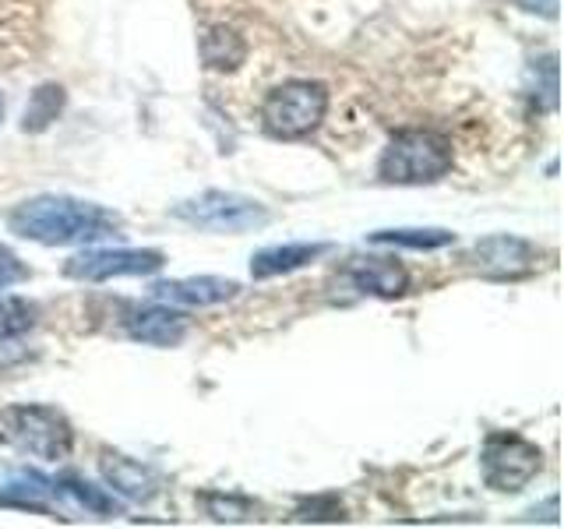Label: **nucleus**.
<instances>
[{
  "label": "nucleus",
  "instance_id": "obj_8",
  "mask_svg": "<svg viewBox=\"0 0 564 529\" xmlns=\"http://www.w3.org/2000/svg\"><path fill=\"white\" fill-rule=\"evenodd\" d=\"M237 282L234 279H219V276H191V279H173V282H155L152 296L159 304H173V307H216L226 300L237 296Z\"/></svg>",
  "mask_w": 564,
  "mask_h": 529
},
{
  "label": "nucleus",
  "instance_id": "obj_10",
  "mask_svg": "<svg viewBox=\"0 0 564 529\" xmlns=\"http://www.w3.org/2000/svg\"><path fill=\"white\" fill-rule=\"evenodd\" d=\"M128 335L134 343H145V346H181L184 335H187V317L181 311L166 307H141L134 311L128 322H123Z\"/></svg>",
  "mask_w": 564,
  "mask_h": 529
},
{
  "label": "nucleus",
  "instance_id": "obj_18",
  "mask_svg": "<svg viewBox=\"0 0 564 529\" xmlns=\"http://www.w3.org/2000/svg\"><path fill=\"white\" fill-rule=\"evenodd\" d=\"M35 325V307L22 296H0V346L22 339Z\"/></svg>",
  "mask_w": 564,
  "mask_h": 529
},
{
  "label": "nucleus",
  "instance_id": "obj_2",
  "mask_svg": "<svg viewBox=\"0 0 564 529\" xmlns=\"http://www.w3.org/2000/svg\"><path fill=\"white\" fill-rule=\"evenodd\" d=\"M452 170V141L437 131H399L381 152L378 176L388 184H434Z\"/></svg>",
  "mask_w": 564,
  "mask_h": 529
},
{
  "label": "nucleus",
  "instance_id": "obj_6",
  "mask_svg": "<svg viewBox=\"0 0 564 529\" xmlns=\"http://www.w3.org/2000/svg\"><path fill=\"white\" fill-rule=\"evenodd\" d=\"M480 466L494 490H522L540 473L543 455L519 434H490L480 452Z\"/></svg>",
  "mask_w": 564,
  "mask_h": 529
},
{
  "label": "nucleus",
  "instance_id": "obj_1",
  "mask_svg": "<svg viewBox=\"0 0 564 529\" xmlns=\"http://www.w3.org/2000/svg\"><path fill=\"white\" fill-rule=\"evenodd\" d=\"M11 234L46 244V247H64V244H93L117 237L123 223L117 212L102 208L96 202L67 198V194H43V198H29L8 216Z\"/></svg>",
  "mask_w": 564,
  "mask_h": 529
},
{
  "label": "nucleus",
  "instance_id": "obj_13",
  "mask_svg": "<svg viewBox=\"0 0 564 529\" xmlns=\"http://www.w3.org/2000/svg\"><path fill=\"white\" fill-rule=\"evenodd\" d=\"M349 279L360 293L375 296H399L405 293V269L395 264L392 258H357L349 261Z\"/></svg>",
  "mask_w": 564,
  "mask_h": 529
},
{
  "label": "nucleus",
  "instance_id": "obj_5",
  "mask_svg": "<svg viewBox=\"0 0 564 529\" xmlns=\"http://www.w3.org/2000/svg\"><path fill=\"white\" fill-rule=\"evenodd\" d=\"M173 216L198 229H208V234H247V229L269 223V212H264L261 202L234 191H205L198 198L176 205Z\"/></svg>",
  "mask_w": 564,
  "mask_h": 529
},
{
  "label": "nucleus",
  "instance_id": "obj_20",
  "mask_svg": "<svg viewBox=\"0 0 564 529\" xmlns=\"http://www.w3.org/2000/svg\"><path fill=\"white\" fill-rule=\"evenodd\" d=\"M25 279H29V264L18 258L11 247L0 244V290L18 287V282H25Z\"/></svg>",
  "mask_w": 564,
  "mask_h": 529
},
{
  "label": "nucleus",
  "instance_id": "obj_15",
  "mask_svg": "<svg viewBox=\"0 0 564 529\" xmlns=\"http://www.w3.org/2000/svg\"><path fill=\"white\" fill-rule=\"evenodd\" d=\"M370 240L410 247V251H437V247L455 244V234H448V229H378V234H370Z\"/></svg>",
  "mask_w": 564,
  "mask_h": 529
},
{
  "label": "nucleus",
  "instance_id": "obj_17",
  "mask_svg": "<svg viewBox=\"0 0 564 529\" xmlns=\"http://www.w3.org/2000/svg\"><path fill=\"white\" fill-rule=\"evenodd\" d=\"M53 487H57V494H67V498H75L85 511H96V516H113L117 511V501L106 494L102 487H93L88 481H82V476L67 473L61 476V481H53Z\"/></svg>",
  "mask_w": 564,
  "mask_h": 529
},
{
  "label": "nucleus",
  "instance_id": "obj_19",
  "mask_svg": "<svg viewBox=\"0 0 564 529\" xmlns=\"http://www.w3.org/2000/svg\"><path fill=\"white\" fill-rule=\"evenodd\" d=\"M202 505L216 522H243L254 516V505L247 498H237V494H205Z\"/></svg>",
  "mask_w": 564,
  "mask_h": 529
},
{
  "label": "nucleus",
  "instance_id": "obj_21",
  "mask_svg": "<svg viewBox=\"0 0 564 529\" xmlns=\"http://www.w3.org/2000/svg\"><path fill=\"white\" fill-rule=\"evenodd\" d=\"M0 120H4V96H0Z\"/></svg>",
  "mask_w": 564,
  "mask_h": 529
},
{
  "label": "nucleus",
  "instance_id": "obj_3",
  "mask_svg": "<svg viewBox=\"0 0 564 529\" xmlns=\"http://www.w3.org/2000/svg\"><path fill=\"white\" fill-rule=\"evenodd\" d=\"M0 434L18 452H25L32 458H43V463H61V458L70 455V445H75V431L61 410L53 406H8L0 413Z\"/></svg>",
  "mask_w": 564,
  "mask_h": 529
},
{
  "label": "nucleus",
  "instance_id": "obj_14",
  "mask_svg": "<svg viewBox=\"0 0 564 529\" xmlns=\"http://www.w3.org/2000/svg\"><path fill=\"white\" fill-rule=\"evenodd\" d=\"M202 61L208 71H234L247 61V43L234 29H208L202 35Z\"/></svg>",
  "mask_w": 564,
  "mask_h": 529
},
{
  "label": "nucleus",
  "instance_id": "obj_16",
  "mask_svg": "<svg viewBox=\"0 0 564 529\" xmlns=\"http://www.w3.org/2000/svg\"><path fill=\"white\" fill-rule=\"evenodd\" d=\"M64 110V88L61 85H43V88H35L29 106H25V120H22V128L25 131H46L53 120L61 117Z\"/></svg>",
  "mask_w": 564,
  "mask_h": 529
},
{
  "label": "nucleus",
  "instance_id": "obj_4",
  "mask_svg": "<svg viewBox=\"0 0 564 529\" xmlns=\"http://www.w3.org/2000/svg\"><path fill=\"white\" fill-rule=\"evenodd\" d=\"M328 114V93L314 82H286L261 102V123L272 138H304Z\"/></svg>",
  "mask_w": 564,
  "mask_h": 529
},
{
  "label": "nucleus",
  "instance_id": "obj_9",
  "mask_svg": "<svg viewBox=\"0 0 564 529\" xmlns=\"http://www.w3.org/2000/svg\"><path fill=\"white\" fill-rule=\"evenodd\" d=\"M473 258H476V269H480L484 276L516 279V276L529 272L536 264V247L519 240V237L498 234V237H487V240L476 244Z\"/></svg>",
  "mask_w": 564,
  "mask_h": 529
},
{
  "label": "nucleus",
  "instance_id": "obj_7",
  "mask_svg": "<svg viewBox=\"0 0 564 529\" xmlns=\"http://www.w3.org/2000/svg\"><path fill=\"white\" fill-rule=\"evenodd\" d=\"M163 255L159 251H82L75 258H67L64 264V276L70 279H82V282H106V279H117V276H149L163 269Z\"/></svg>",
  "mask_w": 564,
  "mask_h": 529
},
{
  "label": "nucleus",
  "instance_id": "obj_11",
  "mask_svg": "<svg viewBox=\"0 0 564 529\" xmlns=\"http://www.w3.org/2000/svg\"><path fill=\"white\" fill-rule=\"evenodd\" d=\"M102 476H106V484H110L113 494H120V498H128V501H152L155 494H159V481H155V473L145 469L141 463H134V458L128 455H113V452H106L102 455V463H99Z\"/></svg>",
  "mask_w": 564,
  "mask_h": 529
},
{
  "label": "nucleus",
  "instance_id": "obj_12",
  "mask_svg": "<svg viewBox=\"0 0 564 529\" xmlns=\"http://www.w3.org/2000/svg\"><path fill=\"white\" fill-rule=\"evenodd\" d=\"M328 251V244H275L264 247L251 258V276L254 279H272V276H286L304 269V264L317 261Z\"/></svg>",
  "mask_w": 564,
  "mask_h": 529
}]
</instances>
